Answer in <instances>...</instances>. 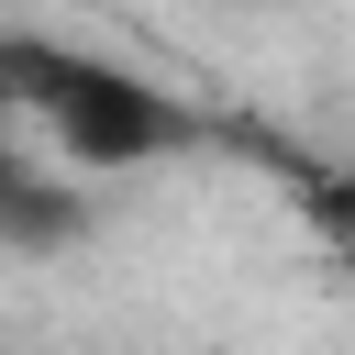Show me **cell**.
Returning a JSON list of instances; mask_svg holds the SVG:
<instances>
[{
	"mask_svg": "<svg viewBox=\"0 0 355 355\" xmlns=\"http://www.w3.org/2000/svg\"><path fill=\"white\" fill-rule=\"evenodd\" d=\"M0 89H11V111H22V122H33L78 178L178 166V155L211 144V122H200L178 89H155V78L122 67V55L55 44V33H11V44H0Z\"/></svg>",
	"mask_w": 355,
	"mask_h": 355,
	"instance_id": "1",
	"label": "cell"
}]
</instances>
